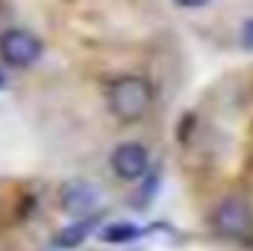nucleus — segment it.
<instances>
[{"instance_id": "f257e3e1", "label": "nucleus", "mask_w": 253, "mask_h": 251, "mask_svg": "<svg viewBox=\"0 0 253 251\" xmlns=\"http://www.w3.org/2000/svg\"><path fill=\"white\" fill-rule=\"evenodd\" d=\"M106 98H109V110L118 122H138L147 116V110L153 104V86H150V80H144L138 74H126L109 86Z\"/></svg>"}, {"instance_id": "f03ea898", "label": "nucleus", "mask_w": 253, "mask_h": 251, "mask_svg": "<svg viewBox=\"0 0 253 251\" xmlns=\"http://www.w3.org/2000/svg\"><path fill=\"white\" fill-rule=\"evenodd\" d=\"M212 231L224 240H242L253 231V213L245 198H224L212 213Z\"/></svg>"}, {"instance_id": "7ed1b4c3", "label": "nucleus", "mask_w": 253, "mask_h": 251, "mask_svg": "<svg viewBox=\"0 0 253 251\" xmlns=\"http://www.w3.org/2000/svg\"><path fill=\"white\" fill-rule=\"evenodd\" d=\"M0 57L12 68H27L42 57V42L30 30H6L0 36Z\"/></svg>"}, {"instance_id": "20e7f679", "label": "nucleus", "mask_w": 253, "mask_h": 251, "mask_svg": "<svg viewBox=\"0 0 253 251\" xmlns=\"http://www.w3.org/2000/svg\"><path fill=\"white\" fill-rule=\"evenodd\" d=\"M147 169H150V157H147V148L144 145L124 142V145H118L112 151V172L121 181H138Z\"/></svg>"}, {"instance_id": "39448f33", "label": "nucleus", "mask_w": 253, "mask_h": 251, "mask_svg": "<svg viewBox=\"0 0 253 251\" xmlns=\"http://www.w3.org/2000/svg\"><path fill=\"white\" fill-rule=\"evenodd\" d=\"M59 204L68 216H88L97 207V189L88 181H68L59 192Z\"/></svg>"}, {"instance_id": "423d86ee", "label": "nucleus", "mask_w": 253, "mask_h": 251, "mask_svg": "<svg viewBox=\"0 0 253 251\" xmlns=\"http://www.w3.org/2000/svg\"><path fill=\"white\" fill-rule=\"evenodd\" d=\"M94 225H97V216H88V219H83L80 225H71V228H65L62 234L53 240V246H56V249H74V246H80V243L85 240V234H88Z\"/></svg>"}, {"instance_id": "0eeeda50", "label": "nucleus", "mask_w": 253, "mask_h": 251, "mask_svg": "<svg viewBox=\"0 0 253 251\" xmlns=\"http://www.w3.org/2000/svg\"><path fill=\"white\" fill-rule=\"evenodd\" d=\"M141 237V228L132 225V222H118V225H106L100 231V240L103 243H132Z\"/></svg>"}, {"instance_id": "6e6552de", "label": "nucleus", "mask_w": 253, "mask_h": 251, "mask_svg": "<svg viewBox=\"0 0 253 251\" xmlns=\"http://www.w3.org/2000/svg\"><path fill=\"white\" fill-rule=\"evenodd\" d=\"M242 48L253 51V18H248L245 27H242Z\"/></svg>"}, {"instance_id": "1a4fd4ad", "label": "nucleus", "mask_w": 253, "mask_h": 251, "mask_svg": "<svg viewBox=\"0 0 253 251\" xmlns=\"http://www.w3.org/2000/svg\"><path fill=\"white\" fill-rule=\"evenodd\" d=\"M177 6H183V9H200V6H206L209 0H174Z\"/></svg>"}, {"instance_id": "9d476101", "label": "nucleus", "mask_w": 253, "mask_h": 251, "mask_svg": "<svg viewBox=\"0 0 253 251\" xmlns=\"http://www.w3.org/2000/svg\"><path fill=\"white\" fill-rule=\"evenodd\" d=\"M0 86H3V77H0Z\"/></svg>"}]
</instances>
